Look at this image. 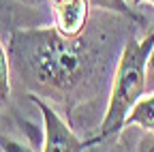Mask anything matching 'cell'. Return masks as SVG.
<instances>
[{
  "instance_id": "obj_1",
  "label": "cell",
  "mask_w": 154,
  "mask_h": 152,
  "mask_svg": "<svg viewBox=\"0 0 154 152\" xmlns=\"http://www.w3.org/2000/svg\"><path fill=\"white\" fill-rule=\"evenodd\" d=\"M9 58L28 88L64 99L88 86L99 62L84 34L64 36L56 26L15 30Z\"/></svg>"
},
{
  "instance_id": "obj_2",
  "label": "cell",
  "mask_w": 154,
  "mask_h": 152,
  "mask_svg": "<svg viewBox=\"0 0 154 152\" xmlns=\"http://www.w3.org/2000/svg\"><path fill=\"white\" fill-rule=\"evenodd\" d=\"M152 45H154V30L143 39L128 36V41L122 47L120 60L116 64L107 109L103 113L96 135L86 141L88 146L109 139L124 129V120L128 116V111L146 94V60Z\"/></svg>"
},
{
  "instance_id": "obj_3",
  "label": "cell",
  "mask_w": 154,
  "mask_h": 152,
  "mask_svg": "<svg viewBox=\"0 0 154 152\" xmlns=\"http://www.w3.org/2000/svg\"><path fill=\"white\" fill-rule=\"evenodd\" d=\"M43 116V129H45V141H43V150L41 152H84V148L88 146L86 141H82L79 137L71 131V126L62 120V116L58 113L45 99L30 94L28 97Z\"/></svg>"
},
{
  "instance_id": "obj_4",
  "label": "cell",
  "mask_w": 154,
  "mask_h": 152,
  "mask_svg": "<svg viewBox=\"0 0 154 152\" xmlns=\"http://www.w3.org/2000/svg\"><path fill=\"white\" fill-rule=\"evenodd\" d=\"M54 26L64 36L84 34L90 17V0H47Z\"/></svg>"
},
{
  "instance_id": "obj_5",
  "label": "cell",
  "mask_w": 154,
  "mask_h": 152,
  "mask_svg": "<svg viewBox=\"0 0 154 152\" xmlns=\"http://www.w3.org/2000/svg\"><path fill=\"white\" fill-rule=\"evenodd\" d=\"M124 126H139L143 131L154 133V92H148L133 105L128 116L124 120Z\"/></svg>"
},
{
  "instance_id": "obj_6",
  "label": "cell",
  "mask_w": 154,
  "mask_h": 152,
  "mask_svg": "<svg viewBox=\"0 0 154 152\" xmlns=\"http://www.w3.org/2000/svg\"><path fill=\"white\" fill-rule=\"evenodd\" d=\"M11 99V58L0 41V107H5Z\"/></svg>"
},
{
  "instance_id": "obj_7",
  "label": "cell",
  "mask_w": 154,
  "mask_h": 152,
  "mask_svg": "<svg viewBox=\"0 0 154 152\" xmlns=\"http://www.w3.org/2000/svg\"><path fill=\"white\" fill-rule=\"evenodd\" d=\"M90 5L96 7V9H103V11H111V13L126 15V17H131V20H141V17L128 7L126 0H90Z\"/></svg>"
},
{
  "instance_id": "obj_8",
  "label": "cell",
  "mask_w": 154,
  "mask_h": 152,
  "mask_svg": "<svg viewBox=\"0 0 154 152\" xmlns=\"http://www.w3.org/2000/svg\"><path fill=\"white\" fill-rule=\"evenodd\" d=\"M0 148H2V152H34L30 146L19 144L11 137H2V135H0Z\"/></svg>"
},
{
  "instance_id": "obj_9",
  "label": "cell",
  "mask_w": 154,
  "mask_h": 152,
  "mask_svg": "<svg viewBox=\"0 0 154 152\" xmlns=\"http://www.w3.org/2000/svg\"><path fill=\"white\" fill-rule=\"evenodd\" d=\"M148 92H154V45L146 60V94Z\"/></svg>"
},
{
  "instance_id": "obj_10",
  "label": "cell",
  "mask_w": 154,
  "mask_h": 152,
  "mask_svg": "<svg viewBox=\"0 0 154 152\" xmlns=\"http://www.w3.org/2000/svg\"><path fill=\"white\" fill-rule=\"evenodd\" d=\"M135 152H154V133L152 131H146L141 135V139L137 141Z\"/></svg>"
},
{
  "instance_id": "obj_11",
  "label": "cell",
  "mask_w": 154,
  "mask_h": 152,
  "mask_svg": "<svg viewBox=\"0 0 154 152\" xmlns=\"http://www.w3.org/2000/svg\"><path fill=\"white\" fill-rule=\"evenodd\" d=\"M17 2H22L26 7H43V5H47V0H17Z\"/></svg>"
},
{
  "instance_id": "obj_12",
  "label": "cell",
  "mask_w": 154,
  "mask_h": 152,
  "mask_svg": "<svg viewBox=\"0 0 154 152\" xmlns=\"http://www.w3.org/2000/svg\"><path fill=\"white\" fill-rule=\"evenodd\" d=\"M141 2H148V0H135V5H141Z\"/></svg>"
},
{
  "instance_id": "obj_13",
  "label": "cell",
  "mask_w": 154,
  "mask_h": 152,
  "mask_svg": "<svg viewBox=\"0 0 154 152\" xmlns=\"http://www.w3.org/2000/svg\"><path fill=\"white\" fill-rule=\"evenodd\" d=\"M148 2H152V7H154V0H148Z\"/></svg>"
}]
</instances>
